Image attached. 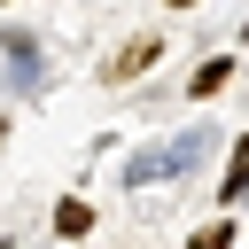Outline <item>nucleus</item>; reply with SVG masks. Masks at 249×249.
<instances>
[{"instance_id": "nucleus-7", "label": "nucleus", "mask_w": 249, "mask_h": 249, "mask_svg": "<svg viewBox=\"0 0 249 249\" xmlns=\"http://www.w3.org/2000/svg\"><path fill=\"white\" fill-rule=\"evenodd\" d=\"M8 8H16V0H8Z\"/></svg>"}, {"instance_id": "nucleus-6", "label": "nucleus", "mask_w": 249, "mask_h": 249, "mask_svg": "<svg viewBox=\"0 0 249 249\" xmlns=\"http://www.w3.org/2000/svg\"><path fill=\"white\" fill-rule=\"evenodd\" d=\"M171 8H195V0H171Z\"/></svg>"}, {"instance_id": "nucleus-4", "label": "nucleus", "mask_w": 249, "mask_h": 249, "mask_svg": "<svg viewBox=\"0 0 249 249\" xmlns=\"http://www.w3.org/2000/svg\"><path fill=\"white\" fill-rule=\"evenodd\" d=\"M233 195H249V156H233V171H226V187H218V202H233Z\"/></svg>"}, {"instance_id": "nucleus-5", "label": "nucleus", "mask_w": 249, "mask_h": 249, "mask_svg": "<svg viewBox=\"0 0 249 249\" xmlns=\"http://www.w3.org/2000/svg\"><path fill=\"white\" fill-rule=\"evenodd\" d=\"M187 249H233V226H202V233H195Z\"/></svg>"}, {"instance_id": "nucleus-2", "label": "nucleus", "mask_w": 249, "mask_h": 249, "mask_svg": "<svg viewBox=\"0 0 249 249\" xmlns=\"http://www.w3.org/2000/svg\"><path fill=\"white\" fill-rule=\"evenodd\" d=\"M226 78H233V54H202V70H195V101H210Z\"/></svg>"}, {"instance_id": "nucleus-3", "label": "nucleus", "mask_w": 249, "mask_h": 249, "mask_svg": "<svg viewBox=\"0 0 249 249\" xmlns=\"http://www.w3.org/2000/svg\"><path fill=\"white\" fill-rule=\"evenodd\" d=\"M86 226H93V210H86V202H62V210H54V233H62V241H78Z\"/></svg>"}, {"instance_id": "nucleus-1", "label": "nucleus", "mask_w": 249, "mask_h": 249, "mask_svg": "<svg viewBox=\"0 0 249 249\" xmlns=\"http://www.w3.org/2000/svg\"><path fill=\"white\" fill-rule=\"evenodd\" d=\"M156 54H163V39H156V31H140V39H124V47H117L109 78H117V86H132V78H148V62H156Z\"/></svg>"}]
</instances>
